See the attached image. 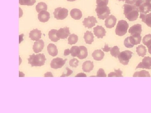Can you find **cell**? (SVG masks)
Segmentation results:
<instances>
[{
  "mask_svg": "<svg viewBox=\"0 0 151 113\" xmlns=\"http://www.w3.org/2000/svg\"><path fill=\"white\" fill-rule=\"evenodd\" d=\"M124 14L126 18L130 21H136L139 16V10L136 6L125 4L124 5Z\"/></svg>",
  "mask_w": 151,
  "mask_h": 113,
  "instance_id": "obj_1",
  "label": "cell"
},
{
  "mask_svg": "<svg viewBox=\"0 0 151 113\" xmlns=\"http://www.w3.org/2000/svg\"><path fill=\"white\" fill-rule=\"evenodd\" d=\"M28 64L31 65L32 67L34 66H41L45 65L46 60L45 55L44 54H35L30 55L28 59Z\"/></svg>",
  "mask_w": 151,
  "mask_h": 113,
  "instance_id": "obj_2",
  "label": "cell"
},
{
  "mask_svg": "<svg viewBox=\"0 0 151 113\" xmlns=\"http://www.w3.org/2000/svg\"><path fill=\"white\" fill-rule=\"evenodd\" d=\"M142 36L139 35H133L125 39L124 44L127 48H132L135 45L140 44Z\"/></svg>",
  "mask_w": 151,
  "mask_h": 113,
  "instance_id": "obj_3",
  "label": "cell"
},
{
  "mask_svg": "<svg viewBox=\"0 0 151 113\" xmlns=\"http://www.w3.org/2000/svg\"><path fill=\"white\" fill-rule=\"evenodd\" d=\"M95 11L97 13L98 18L104 20L107 18L111 14V10L106 5L96 6Z\"/></svg>",
  "mask_w": 151,
  "mask_h": 113,
  "instance_id": "obj_4",
  "label": "cell"
},
{
  "mask_svg": "<svg viewBox=\"0 0 151 113\" xmlns=\"http://www.w3.org/2000/svg\"><path fill=\"white\" fill-rule=\"evenodd\" d=\"M134 5L138 8L140 14H147L151 11L150 6L146 0H137Z\"/></svg>",
  "mask_w": 151,
  "mask_h": 113,
  "instance_id": "obj_5",
  "label": "cell"
},
{
  "mask_svg": "<svg viewBox=\"0 0 151 113\" xmlns=\"http://www.w3.org/2000/svg\"><path fill=\"white\" fill-rule=\"evenodd\" d=\"M129 27V24L126 21L124 20L119 21L115 31L116 35L120 36L125 35L127 34Z\"/></svg>",
  "mask_w": 151,
  "mask_h": 113,
  "instance_id": "obj_6",
  "label": "cell"
},
{
  "mask_svg": "<svg viewBox=\"0 0 151 113\" xmlns=\"http://www.w3.org/2000/svg\"><path fill=\"white\" fill-rule=\"evenodd\" d=\"M133 54L132 51L129 50H126L120 52L118 56L120 63L124 65H128L130 59L132 58Z\"/></svg>",
  "mask_w": 151,
  "mask_h": 113,
  "instance_id": "obj_7",
  "label": "cell"
},
{
  "mask_svg": "<svg viewBox=\"0 0 151 113\" xmlns=\"http://www.w3.org/2000/svg\"><path fill=\"white\" fill-rule=\"evenodd\" d=\"M67 9L58 7L55 9L53 12L54 18L57 20H63L67 17L68 15Z\"/></svg>",
  "mask_w": 151,
  "mask_h": 113,
  "instance_id": "obj_8",
  "label": "cell"
},
{
  "mask_svg": "<svg viewBox=\"0 0 151 113\" xmlns=\"http://www.w3.org/2000/svg\"><path fill=\"white\" fill-rule=\"evenodd\" d=\"M67 60L66 59H63L60 57H57L56 58L52 59V60L50 63V66L52 68H53V69L61 68L63 65H65Z\"/></svg>",
  "mask_w": 151,
  "mask_h": 113,
  "instance_id": "obj_9",
  "label": "cell"
},
{
  "mask_svg": "<svg viewBox=\"0 0 151 113\" xmlns=\"http://www.w3.org/2000/svg\"><path fill=\"white\" fill-rule=\"evenodd\" d=\"M138 68L143 69H151V57L150 56H145L140 62L139 65L136 67V69Z\"/></svg>",
  "mask_w": 151,
  "mask_h": 113,
  "instance_id": "obj_10",
  "label": "cell"
},
{
  "mask_svg": "<svg viewBox=\"0 0 151 113\" xmlns=\"http://www.w3.org/2000/svg\"><path fill=\"white\" fill-rule=\"evenodd\" d=\"M83 25L85 27L88 29L92 28L93 26L97 23V21L96 18L93 16H89L87 18L84 19V20L82 22Z\"/></svg>",
  "mask_w": 151,
  "mask_h": 113,
  "instance_id": "obj_11",
  "label": "cell"
},
{
  "mask_svg": "<svg viewBox=\"0 0 151 113\" xmlns=\"http://www.w3.org/2000/svg\"><path fill=\"white\" fill-rule=\"evenodd\" d=\"M70 34L69 28L67 27L61 28L58 30L57 33L58 37L61 39H65L67 38Z\"/></svg>",
  "mask_w": 151,
  "mask_h": 113,
  "instance_id": "obj_12",
  "label": "cell"
},
{
  "mask_svg": "<svg viewBox=\"0 0 151 113\" xmlns=\"http://www.w3.org/2000/svg\"><path fill=\"white\" fill-rule=\"evenodd\" d=\"M94 34L97 38H103L106 36V31L104 28L101 26H97L94 28Z\"/></svg>",
  "mask_w": 151,
  "mask_h": 113,
  "instance_id": "obj_13",
  "label": "cell"
},
{
  "mask_svg": "<svg viewBox=\"0 0 151 113\" xmlns=\"http://www.w3.org/2000/svg\"><path fill=\"white\" fill-rule=\"evenodd\" d=\"M117 19L113 15L109 16L105 21V26L107 28L111 29L116 25Z\"/></svg>",
  "mask_w": 151,
  "mask_h": 113,
  "instance_id": "obj_14",
  "label": "cell"
},
{
  "mask_svg": "<svg viewBox=\"0 0 151 113\" xmlns=\"http://www.w3.org/2000/svg\"><path fill=\"white\" fill-rule=\"evenodd\" d=\"M44 42L42 39L36 41L33 46V50L36 53H38L42 51L44 47Z\"/></svg>",
  "mask_w": 151,
  "mask_h": 113,
  "instance_id": "obj_15",
  "label": "cell"
},
{
  "mask_svg": "<svg viewBox=\"0 0 151 113\" xmlns=\"http://www.w3.org/2000/svg\"><path fill=\"white\" fill-rule=\"evenodd\" d=\"M142 32V26L140 24H135L130 28L129 32L132 35H141Z\"/></svg>",
  "mask_w": 151,
  "mask_h": 113,
  "instance_id": "obj_16",
  "label": "cell"
},
{
  "mask_svg": "<svg viewBox=\"0 0 151 113\" xmlns=\"http://www.w3.org/2000/svg\"><path fill=\"white\" fill-rule=\"evenodd\" d=\"M50 19V14L47 11H42L39 13L38 19L42 22H46Z\"/></svg>",
  "mask_w": 151,
  "mask_h": 113,
  "instance_id": "obj_17",
  "label": "cell"
},
{
  "mask_svg": "<svg viewBox=\"0 0 151 113\" xmlns=\"http://www.w3.org/2000/svg\"><path fill=\"white\" fill-rule=\"evenodd\" d=\"M42 33L41 31L36 29L30 32L29 37L33 41L39 40L41 38Z\"/></svg>",
  "mask_w": 151,
  "mask_h": 113,
  "instance_id": "obj_18",
  "label": "cell"
},
{
  "mask_svg": "<svg viewBox=\"0 0 151 113\" xmlns=\"http://www.w3.org/2000/svg\"><path fill=\"white\" fill-rule=\"evenodd\" d=\"M70 15L72 18L75 20H79L82 16L81 11L79 9H72L70 12Z\"/></svg>",
  "mask_w": 151,
  "mask_h": 113,
  "instance_id": "obj_19",
  "label": "cell"
},
{
  "mask_svg": "<svg viewBox=\"0 0 151 113\" xmlns=\"http://www.w3.org/2000/svg\"><path fill=\"white\" fill-rule=\"evenodd\" d=\"M92 56L93 59L96 61H101L105 56V53L100 49L95 50L92 53Z\"/></svg>",
  "mask_w": 151,
  "mask_h": 113,
  "instance_id": "obj_20",
  "label": "cell"
},
{
  "mask_svg": "<svg viewBox=\"0 0 151 113\" xmlns=\"http://www.w3.org/2000/svg\"><path fill=\"white\" fill-rule=\"evenodd\" d=\"M94 67L93 62L92 61L88 60L83 63L82 65V70L84 72L89 73L93 70Z\"/></svg>",
  "mask_w": 151,
  "mask_h": 113,
  "instance_id": "obj_21",
  "label": "cell"
},
{
  "mask_svg": "<svg viewBox=\"0 0 151 113\" xmlns=\"http://www.w3.org/2000/svg\"><path fill=\"white\" fill-rule=\"evenodd\" d=\"M47 50L49 54L52 56H56L58 54V50L57 46L53 44H49L47 46Z\"/></svg>",
  "mask_w": 151,
  "mask_h": 113,
  "instance_id": "obj_22",
  "label": "cell"
},
{
  "mask_svg": "<svg viewBox=\"0 0 151 113\" xmlns=\"http://www.w3.org/2000/svg\"><path fill=\"white\" fill-rule=\"evenodd\" d=\"M140 18L142 19V21L145 23L149 27H151V13L148 14H140Z\"/></svg>",
  "mask_w": 151,
  "mask_h": 113,
  "instance_id": "obj_23",
  "label": "cell"
},
{
  "mask_svg": "<svg viewBox=\"0 0 151 113\" xmlns=\"http://www.w3.org/2000/svg\"><path fill=\"white\" fill-rule=\"evenodd\" d=\"M84 38L85 42L87 44H91L94 41V36L93 34L91 31H88L84 33Z\"/></svg>",
  "mask_w": 151,
  "mask_h": 113,
  "instance_id": "obj_24",
  "label": "cell"
},
{
  "mask_svg": "<svg viewBox=\"0 0 151 113\" xmlns=\"http://www.w3.org/2000/svg\"><path fill=\"white\" fill-rule=\"evenodd\" d=\"M80 51L77 57L79 59H84L86 58L88 56V50L87 48L84 46H79Z\"/></svg>",
  "mask_w": 151,
  "mask_h": 113,
  "instance_id": "obj_25",
  "label": "cell"
},
{
  "mask_svg": "<svg viewBox=\"0 0 151 113\" xmlns=\"http://www.w3.org/2000/svg\"><path fill=\"white\" fill-rule=\"evenodd\" d=\"M57 30L54 29L51 30L49 32V38L51 41H53V42H57L60 39L58 37L57 35Z\"/></svg>",
  "mask_w": 151,
  "mask_h": 113,
  "instance_id": "obj_26",
  "label": "cell"
},
{
  "mask_svg": "<svg viewBox=\"0 0 151 113\" xmlns=\"http://www.w3.org/2000/svg\"><path fill=\"white\" fill-rule=\"evenodd\" d=\"M136 51L139 56L144 57L146 55L147 49H146L145 46L141 44L137 47Z\"/></svg>",
  "mask_w": 151,
  "mask_h": 113,
  "instance_id": "obj_27",
  "label": "cell"
},
{
  "mask_svg": "<svg viewBox=\"0 0 151 113\" xmlns=\"http://www.w3.org/2000/svg\"><path fill=\"white\" fill-rule=\"evenodd\" d=\"M133 77H150V73L145 70L136 72L133 75Z\"/></svg>",
  "mask_w": 151,
  "mask_h": 113,
  "instance_id": "obj_28",
  "label": "cell"
},
{
  "mask_svg": "<svg viewBox=\"0 0 151 113\" xmlns=\"http://www.w3.org/2000/svg\"><path fill=\"white\" fill-rule=\"evenodd\" d=\"M47 9V5L43 2L38 3L36 6V10L38 13H40L42 11H46Z\"/></svg>",
  "mask_w": 151,
  "mask_h": 113,
  "instance_id": "obj_29",
  "label": "cell"
},
{
  "mask_svg": "<svg viewBox=\"0 0 151 113\" xmlns=\"http://www.w3.org/2000/svg\"><path fill=\"white\" fill-rule=\"evenodd\" d=\"M68 40V44H70V45L75 44L78 41V36L76 34H71L69 35Z\"/></svg>",
  "mask_w": 151,
  "mask_h": 113,
  "instance_id": "obj_30",
  "label": "cell"
},
{
  "mask_svg": "<svg viewBox=\"0 0 151 113\" xmlns=\"http://www.w3.org/2000/svg\"><path fill=\"white\" fill-rule=\"evenodd\" d=\"M110 51L111 55L116 58H118L120 53V49L117 46H113L111 48Z\"/></svg>",
  "mask_w": 151,
  "mask_h": 113,
  "instance_id": "obj_31",
  "label": "cell"
},
{
  "mask_svg": "<svg viewBox=\"0 0 151 113\" xmlns=\"http://www.w3.org/2000/svg\"><path fill=\"white\" fill-rule=\"evenodd\" d=\"M70 50V54H71V56L73 57H75L78 56L80 51V48L79 46H73L71 47Z\"/></svg>",
  "mask_w": 151,
  "mask_h": 113,
  "instance_id": "obj_32",
  "label": "cell"
},
{
  "mask_svg": "<svg viewBox=\"0 0 151 113\" xmlns=\"http://www.w3.org/2000/svg\"><path fill=\"white\" fill-rule=\"evenodd\" d=\"M36 2V0H19L21 5L33 6Z\"/></svg>",
  "mask_w": 151,
  "mask_h": 113,
  "instance_id": "obj_33",
  "label": "cell"
},
{
  "mask_svg": "<svg viewBox=\"0 0 151 113\" xmlns=\"http://www.w3.org/2000/svg\"><path fill=\"white\" fill-rule=\"evenodd\" d=\"M122 73H123V72L122 70L120 69H118V70H115L114 72H111V73H109L108 74V77H123Z\"/></svg>",
  "mask_w": 151,
  "mask_h": 113,
  "instance_id": "obj_34",
  "label": "cell"
},
{
  "mask_svg": "<svg viewBox=\"0 0 151 113\" xmlns=\"http://www.w3.org/2000/svg\"><path fill=\"white\" fill-rule=\"evenodd\" d=\"M143 43L147 47H149L151 44V34H148L145 36L142 40Z\"/></svg>",
  "mask_w": 151,
  "mask_h": 113,
  "instance_id": "obj_35",
  "label": "cell"
},
{
  "mask_svg": "<svg viewBox=\"0 0 151 113\" xmlns=\"http://www.w3.org/2000/svg\"><path fill=\"white\" fill-rule=\"evenodd\" d=\"M78 59L73 58L69 61V65L71 67H76L78 66Z\"/></svg>",
  "mask_w": 151,
  "mask_h": 113,
  "instance_id": "obj_36",
  "label": "cell"
},
{
  "mask_svg": "<svg viewBox=\"0 0 151 113\" xmlns=\"http://www.w3.org/2000/svg\"><path fill=\"white\" fill-rule=\"evenodd\" d=\"M96 77H106L107 75L105 73V71L103 68H100L97 71V75Z\"/></svg>",
  "mask_w": 151,
  "mask_h": 113,
  "instance_id": "obj_37",
  "label": "cell"
},
{
  "mask_svg": "<svg viewBox=\"0 0 151 113\" xmlns=\"http://www.w3.org/2000/svg\"><path fill=\"white\" fill-rule=\"evenodd\" d=\"M96 3L97 6H107L108 4V0H97Z\"/></svg>",
  "mask_w": 151,
  "mask_h": 113,
  "instance_id": "obj_38",
  "label": "cell"
},
{
  "mask_svg": "<svg viewBox=\"0 0 151 113\" xmlns=\"http://www.w3.org/2000/svg\"><path fill=\"white\" fill-rule=\"evenodd\" d=\"M66 70H67V73H66V74H63V75L60 76V77H67V76H69V75H71V74L73 73V71H72V70H70V69H69V68H68V67H66Z\"/></svg>",
  "mask_w": 151,
  "mask_h": 113,
  "instance_id": "obj_39",
  "label": "cell"
},
{
  "mask_svg": "<svg viewBox=\"0 0 151 113\" xmlns=\"http://www.w3.org/2000/svg\"><path fill=\"white\" fill-rule=\"evenodd\" d=\"M137 1V0H126L125 3L127 4L134 5Z\"/></svg>",
  "mask_w": 151,
  "mask_h": 113,
  "instance_id": "obj_40",
  "label": "cell"
},
{
  "mask_svg": "<svg viewBox=\"0 0 151 113\" xmlns=\"http://www.w3.org/2000/svg\"><path fill=\"white\" fill-rule=\"evenodd\" d=\"M111 47H109L108 46V44H105V47H104V48H102V49H103V51H105V52H109V51H111Z\"/></svg>",
  "mask_w": 151,
  "mask_h": 113,
  "instance_id": "obj_41",
  "label": "cell"
},
{
  "mask_svg": "<svg viewBox=\"0 0 151 113\" xmlns=\"http://www.w3.org/2000/svg\"><path fill=\"white\" fill-rule=\"evenodd\" d=\"M86 74L84 73H78L75 76V77H86Z\"/></svg>",
  "mask_w": 151,
  "mask_h": 113,
  "instance_id": "obj_42",
  "label": "cell"
},
{
  "mask_svg": "<svg viewBox=\"0 0 151 113\" xmlns=\"http://www.w3.org/2000/svg\"><path fill=\"white\" fill-rule=\"evenodd\" d=\"M70 54V50L69 49H65L64 52V55L67 56Z\"/></svg>",
  "mask_w": 151,
  "mask_h": 113,
  "instance_id": "obj_43",
  "label": "cell"
},
{
  "mask_svg": "<svg viewBox=\"0 0 151 113\" xmlns=\"http://www.w3.org/2000/svg\"><path fill=\"white\" fill-rule=\"evenodd\" d=\"M44 76L45 77H53V75H52V74L51 72H48L47 73H45V74Z\"/></svg>",
  "mask_w": 151,
  "mask_h": 113,
  "instance_id": "obj_44",
  "label": "cell"
},
{
  "mask_svg": "<svg viewBox=\"0 0 151 113\" xmlns=\"http://www.w3.org/2000/svg\"><path fill=\"white\" fill-rule=\"evenodd\" d=\"M148 51L149 53L151 54V44L149 46V47H148Z\"/></svg>",
  "mask_w": 151,
  "mask_h": 113,
  "instance_id": "obj_45",
  "label": "cell"
},
{
  "mask_svg": "<svg viewBox=\"0 0 151 113\" xmlns=\"http://www.w3.org/2000/svg\"><path fill=\"white\" fill-rule=\"evenodd\" d=\"M19 13H20L19 14H21L20 17H19V18H20V17H21L22 15V11L21 12L20 8H19Z\"/></svg>",
  "mask_w": 151,
  "mask_h": 113,
  "instance_id": "obj_46",
  "label": "cell"
},
{
  "mask_svg": "<svg viewBox=\"0 0 151 113\" xmlns=\"http://www.w3.org/2000/svg\"><path fill=\"white\" fill-rule=\"evenodd\" d=\"M147 1L149 3V4H150V6L151 7V0H149V1Z\"/></svg>",
  "mask_w": 151,
  "mask_h": 113,
  "instance_id": "obj_47",
  "label": "cell"
},
{
  "mask_svg": "<svg viewBox=\"0 0 151 113\" xmlns=\"http://www.w3.org/2000/svg\"><path fill=\"white\" fill-rule=\"evenodd\" d=\"M68 1L73 2L74 1H76V0H67Z\"/></svg>",
  "mask_w": 151,
  "mask_h": 113,
  "instance_id": "obj_48",
  "label": "cell"
},
{
  "mask_svg": "<svg viewBox=\"0 0 151 113\" xmlns=\"http://www.w3.org/2000/svg\"><path fill=\"white\" fill-rule=\"evenodd\" d=\"M118 1H124L125 0H118Z\"/></svg>",
  "mask_w": 151,
  "mask_h": 113,
  "instance_id": "obj_49",
  "label": "cell"
},
{
  "mask_svg": "<svg viewBox=\"0 0 151 113\" xmlns=\"http://www.w3.org/2000/svg\"><path fill=\"white\" fill-rule=\"evenodd\" d=\"M146 1H149V0H146Z\"/></svg>",
  "mask_w": 151,
  "mask_h": 113,
  "instance_id": "obj_50",
  "label": "cell"
}]
</instances>
